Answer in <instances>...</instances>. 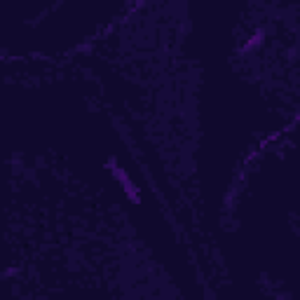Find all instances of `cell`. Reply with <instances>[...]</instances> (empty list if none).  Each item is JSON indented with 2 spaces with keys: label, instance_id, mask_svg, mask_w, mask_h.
I'll list each match as a JSON object with an SVG mask.
<instances>
[{
  "label": "cell",
  "instance_id": "cell-1",
  "mask_svg": "<svg viewBox=\"0 0 300 300\" xmlns=\"http://www.w3.org/2000/svg\"><path fill=\"white\" fill-rule=\"evenodd\" d=\"M106 167H108V171H110V176H113L115 181L120 183V188H122L124 197H127V200H129V202H132L134 206H141V202H143L141 188L136 186V181L132 178V174H129V171H127V169H124L115 157H108Z\"/></svg>",
  "mask_w": 300,
  "mask_h": 300
},
{
  "label": "cell",
  "instance_id": "cell-2",
  "mask_svg": "<svg viewBox=\"0 0 300 300\" xmlns=\"http://www.w3.org/2000/svg\"><path fill=\"white\" fill-rule=\"evenodd\" d=\"M265 43H267V31H265L263 26H258L251 36L244 40V43L239 45V52L242 54H256V52H260L265 47Z\"/></svg>",
  "mask_w": 300,
  "mask_h": 300
},
{
  "label": "cell",
  "instance_id": "cell-3",
  "mask_svg": "<svg viewBox=\"0 0 300 300\" xmlns=\"http://www.w3.org/2000/svg\"><path fill=\"white\" fill-rule=\"evenodd\" d=\"M289 124H291L293 129H296V127H298V124H300V108H298V110H296V115H293V120H291V122H289Z\"/></svg>",
  "mask_w": 300,
  "mask_h": 300
}]
</instances>
